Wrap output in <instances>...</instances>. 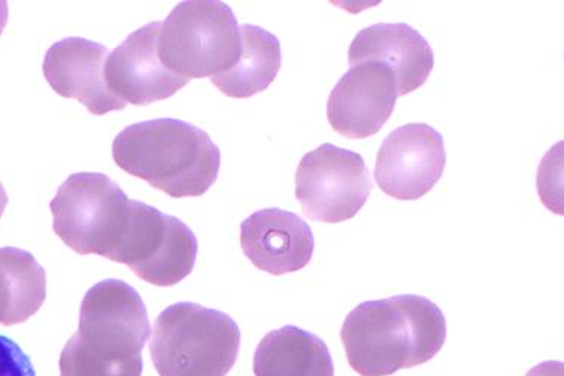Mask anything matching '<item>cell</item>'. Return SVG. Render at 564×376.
<instances>
[{"mask_svg":"<svg viewBox=\"0 0 564 376\" xmlns=\"http://www.w3.org/2000/svg\"><path fill=\"white\" fill-rule=\"evenodd\" d=\"M446 336L443 310L420 296L358 304L340 332L349 366L361 376H390L425 365L442 351Z\"/></svg>","mask_w":564,"mask_h":376,"instance_id":"obj_1","label":"cell"},{"mask_svg":"<svg viewBox=\"0 0 564 376\" xmlns=\"http://www.w3.org/2000/svg\"><path fill=\"white\" fill-rule=\"evenodd\" d=\"M147 305L122 280H102L86 292L78 330L61 353V376H142L150 341Z\"/></svg>","mask_w":564,"mask_h":376,"instance_id":"obj_2","label":"cell"},{"mask_svg":"<svg viewBox=\"0 0 564 376\" xmlns=\"http://www.w3.org/2000/svg\"><path fill=\"white\" fill-rule=\"evenodd\" d=\"M113 160L123 172L181 200L213 187L221 154L199 127L164 118L122 130L113 140Z\"/></svg>","mask_w":564,"mask_h":376,"instance_id":"obj_3","label":"cell"},{"mask_svg":"<svg viewBox=\"0 0 564 376\" xmlns=\"http://www.w3.org/2000/svg\"><path fill=\"white\" fill-rule=\"evenodd\" d=\"M240 345V329L226 313L176 303L156 318L150 351L160 376H226Z\"/></svg>","mask_w":564,"mask_h":376,"instance_id":"obj_4","label":"cell"},{"mask_svg":"<svg viewBox=\"0 0 564 376\" xmlns=\"http://www.w3.org/2000/svg\"><path fill=\"white\" fill-rule=\"evenodd\" d=\"M240 53V26L224 2L180 3L160 29V60L164 67L187 80L228 72Z\"/></svg>","mask_w":564,"mask_h":376,"instance_id":"obj_5","label":"cell"},{"mask_svg":"<svg viewBox=\"0 0 564 376\" xmlns=\"http://www.w3.org/2000/svg\"><path fill=\"white\" fill-rule=\"evenodd\" d=\"M53 230L78 255L112 260L130 218V200L102 173H74L52 201Z\"/></svg>","mask_w":564,"mask_h":376,"instance_id":"obj_6","label":"cell"},{"mask_svg":"<svg viewBox=\"0 0 564 376\" xmlns=\"http://www.w3.org/2000/svg\"><path fill=\"white\" fill-rule=\"evenodd\" d=\"M197 256V238L180 218L130 201V218L113 262L155 287H174L192 275Z\"/></svg>","mask_w":564,"mask_h":376,"instance_id":"obj_7","label":"cell"},{"mask_svg":"<svg viewBox=\"0 0 564 376\" xmlns=\"http://www.w3.org/2000/svg\"><path fill=\"white\" fill-rule=\"evenodd\" d=\"M295 196L312 221H351L364 208L372 190L364 157L332 143L321 144L300 161Z\"/></svg>","mask_w":564,"mask_h":376,"instance_id":"obj_8","label":"cell"},{"mask_svg":"<svg viewBox=\"0 0 564 376\" xmlns=\"http://www.w3.org/2000/svg\"><path fill=\"white\" fill-rule=\"evenodd\" d=\"M446 160L443 136L434 127L409 123L382 142L375 181L394 200L417 201L442 180Z\"/></svg>","mask_w":564,"mask_h":376,"instance_id":"obj_9","label":"cell"},{"mask_svg":"<svg viewBox=\"0 0 564 376\" xmlns=\"http://www.w3.org/2000/svg\"><path fill=\"white\" fill-rule=\"evenodd\" d=\"M160 29L162 22L147 24L107 55V88L126 105L167 100L191 82L164 67L159 55Z\"/></svg>","mask_w":564,"mask_h":376,"instance_id":"obj_10","label":"cell"},{"mask_svg":"<svg viewBox=\"0 0 564 376\" xmlns=\"http://www.w3.org/2000/svg\"><path fill=\"white\" fill-rule=\"evenodd\" d=\"M397 100V80L390 68L380 62H364L345 73L332 90L328 122L345 138H370L389 121Z\"/></svg>","mask_w":564,"mask_h":376,"instance_id":"obj_11","label":"cell"},{"mask_svg":"<svg viewBox=\"0 0 564 376\" xmlns=\"http://www.w3.org/2000/svg\"><path fill=\"white\" fill-rule=\"evenodd\" d=\"M105 45L85 39H65L45 53V80L56 94L82 103L93 115L122 110L126 103L110 93L106 85L107 60Z\"/></svg>","mask_w":564,"mask_h":376,"instance_id":"obj_12","label":"cell"},{"mask_svg":"<svg viewBox=\"0 0 564 376\" xmlns=\"http://www.w3.org/2000/svg\"><path fill=\"white\" fill-rule=\"evenodd\" d=\"M240 241L250 262L273 276L303 270L315 250L311 226L280 208L261 210L246 218Z\"/></svg>","mask_w":564,"mask_h":376,"instance_id":"obj_13","label":"cell"},{"mask_svg":"<svg viewBox=\"0 0 564 376\" xmlns=\"http://www.w3.org/2000/svg\"><path fill=\"white\" fill-rule=\"evenodd\" d=\"M349 64L380 62L393 73L398 97L425 85L435 57L425 36L405 23H378L358 32L348 52Z\"/></svg>","mask_w":564,"mask_h":376,"instance_id":"obj_14","label":"cell"},{"mask_svg":"<svg viewBox=\"0 0 564 376\" xmlns=\"http://www.w3.org/2000/svg\"><path fill=\"white\" fill-rule=\"evenodd\" d=\"M254 376H335L324 341L299 326L286 325L267 334L253 358Z\"/></svg>","mask_w":564,"mask_h":376,"instance_id":"obj_15","label":"cell"},{"mask_svg":"<svg viewBox=\"0 0 564 376\" xmlns=\"http://www.w3.org/2000/svg\"><path fill=\"white\" fill-rule=\"evenodd\" d=\"M241 53L228 72L212 77L220 93L230 98H250L273 84L282 65L278 36L265 29L242 24Z\"/></svg>","mask_w":564,"mask_h":376,"instance_id":"obj_16","label":"cell"},{"mask_svg":"<svg viewBox=\"0 0 564 376\" xmlns=\"http://www.w3.org/2000/svg\"><path fill=\"white\" fill-rule=\"evenodd\" d=\"M47 277L35 256L18 247L0 249V325L23 324L47 297Z\"/></svg>","mask_w":564,"mask_h":376,"instance_id":"obj_17","label":"cell"},{"mask_svg":"<svg viewBox=\"0 0 564 376\" xmlns=\"http://www.w3.org/2000/svg\"><path fill=\"white\" fill-rule=\"evenodd\" d=\"M0 376H36L31 358L6 336H0Z\"/></svg>","mask_w":564,"mask_h":376,"instance_id":"obj_18","label":"cell"},{"mask_svg":"<svg viewBox=\"0 0 564 376\" xmlns=\"http://www.w3.org/2000/svg\"><path fill=\"white\" fill-rule=\"evenodd\" d=\"M525 376H564V366L562 362L541 363Z\"/></svg>","mask_w":564,"mask_h":376,"instance_id":"obj_19","label":"cell"},{"mask_svg":"<svg viewBox=\"0 0 564 376\" xmlns=\"http://www.w3.org/2000/svg\"><path fill=\"white\" fill-rule=\"evenodd\" d=\"M8 23V3L0 0V35Z\"/></svg>","mask_w":564,"mask_h":376,"instance_id":"obj_20","label":"cell"},{"mask_svg":"<svg viewBox=\"0 0 564 376\" xmlns=\"http://www.w3.org/2000/svg\"><path fill=\"white\" fill-rule=\"evenodd\" d=\"M8 205V194L6 189H3V184L0 183V218H2L3 213H6V208Z\"/></svg>","mask_w":564,"mask_h":376,"instance_id":"obj_21","label":"cell"}]
</instances>
